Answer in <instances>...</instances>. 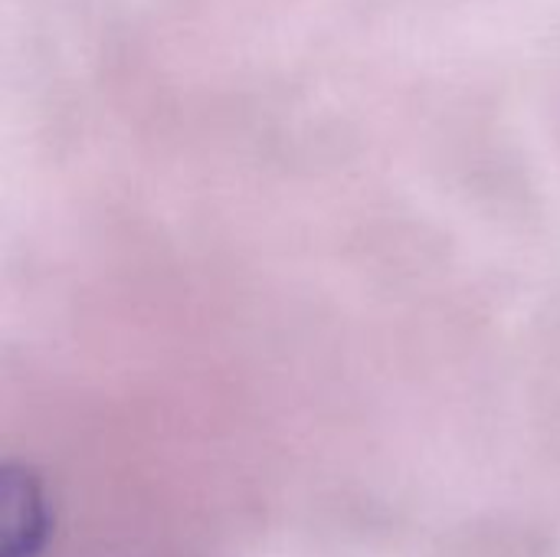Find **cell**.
<instances>
[{
  "label": "cell",
  "instance_id": "6da1fadb",
  "mask_svg": "<svg viewBox=\"0 0 560 557\" xmlns=\"http://www.w3.org/2000/svg\"><path fill=\"white\" fill-rule=\"evenodd\" d=\"M7 496L20 506L23 519H7L10 529H7V545H3V557H36L39 552V542H43V502L33 489L30 479H7Z\"/></svg>",
  "mask_w": 560,
  "mask_h": 557
}]
</instances>
